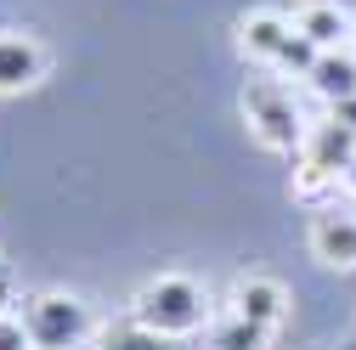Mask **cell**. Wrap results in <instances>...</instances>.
Listing matches in <instances>:
<instances>
[{
    "label": "cell",
    "mask_w": 356,
    "mask_h": 350,
    "mask_svg": "<svg viewBox=\"0 0 356 350\" xmlns=\"http://www.w3.org/2000/svg\"><path fill=\"white\" fill-rule=\"evenodd\" d=\"M130 317H136L142 328L164 333V339H193L215 322V305H209V288L187 272H159L136 288V299H130Z\"/></svg>",
    "instance_id": "obj_1"
},
{
    "label": "cell",
    "mask_w": 356,
    "mask_h": 350,
    "mask_svg": "<svg viewBox=\"0 0 356 350\" xmlns=\"http://www.w3.org/2000/svg\"><path fill=\"white\" fill-rule=\"evenodd\" d=\"M238 113H243L249 136H254L266 153H300V147H305V130H311V124H305L294 91L283 85V74H272V68L249 74L243 91H238Z\"/></svg>",
    "instance_id": "obj_2"
},
{
    "label": "cell",
    "mask_w": 356,
    "mask_h": 350,
    "mask_svg": "<svg viewBox=\"0 0 356 350\" xmlns=\"http://www.w3.org/2000/svg\"><path fill=\"white\" fill-rule=\"evenodd\" d=\"M17 317H23L29 339H34V350H91L97 333H102L97 311L79 294H68V288H34V294H23L17 299Z\"/></svg>",
    "instance_id": "obj_3"
},
{
    "label": "cell",
    "mask_w": 356,
    "mask_h": 350,
    "mask_svg": "<svg viewBox=\"0 0 356 350\" xmlns=\"http://www.w3.org/2000/svg\"><path fill=\"white\" fill-rule=\"evenodd\" d=\"M238 51H243L249 62H260V68L283 74V79H289V74L305 79L311 62H317V46L294 28L289 12H243V17H238Z\"/></svg>",
    "instance_id": "obj_4"
},
{
    "label": "cell",
    "mask_w": 356,
    "mask_h": 350,
    "mask_svg": "<svg viewBox=\"0 0 356 350\" xmlns=\"http://www.w3.org/2000/svg\"><path fill=\"white\" fill-rule=\"evenodd\" d=\"M294 158H300V169H294V198L323 203V198L339 187L345 164L356 158V124H345L339 113L323 119V124H311V130H305V147H300Z\"/></svg>",
    "instance_id": "obj_5"
},
{
    "label": "cell",
    "mask_w": 356,
    "mask_h": 350,
    "mask_svg": "<svg viewBox=\"0 0 356 350\" xmlns=\"http://www.w3.org/2000/svg\"><path fill=\"white\" fill-rule=\"evenodd\" d=\"M305 254L323 272H356V209L339 203H311L305 215Z\"/></svg>",
    "instance_id": "obj_6"
},
{
    "label": "cell",
    "mask_w": 356,
    "mask_h": 350,
    "mask_svg": "<svg viewBox=\"0 0 356 350\" xmlns=\"http://www.w3.org/2000/svg\"><path fill=\"white\" fill-rule=\"evenodd\" d=\"M220 311H238V317H249V322H260V328H283V317H289V288L277 283V277H266V272H243L238 283H232V294H227V305Z\"/></svg>",
    "instance_id": "obj_7"
},
{
    "label": "cell",
    "mask_w": 356,
    "mask_h": 350,
    "mask_svg": "<svg viewBox=\"0 0 356 350\" xmlns=\"http://www.w3.org/2000/svg\"><path fill=\"white\" fill-rule=\"evenodd\" d=\"M46 68H51V57H46V46H40L34 34H23V28L0 34V97L34 91V85L46 79Z\"/></svg>",
    "instance_id": "obj_8"
},
{
    "label": "cell",
    "mask_w": 356,
    "mask_h": 350,
    "mask_svg": "<svg viewBox=\"0 0 356 350\" xmlns=\"http://www.w3.org/2000/svg\"><path fill=\"white\" fill-rule=\"evenodd\" d=\"M294 28H300L317 51H339V46H350L356 17L339 6V0H300V6H294Z\"/></svg>",
    "instance_id": "obj_9"
},
{
    "label": "cell",
    "mask_w": 356,
    "mask_h": 350,
    "mask_svg": "<svg viewBox=\"0 0 356 350\" xmlns=\"http://www.w3.org/2000/svg\"><path fill=\"white\" fill-rule=\"evenodd\" d=\"M305 85H311V91H317L328 108H345V102H356V46L317 51V62H311Z\"/></svg>",
    "instance_id": "obj_10"
},
{
    "label": "cell",
    "mask_w": 356,
    "mask_h": 350,
    "mask_svg": "<svg viewBox=\"0 0 356 350\" xmlns=\"http://www.w3.org/2000/svg\"><path fill=\"white\" fill-rule=\"evenodd\" d=\"M272 344V328H260L238 311H215L209 322V350H266Z\"/></svg>",
    "instance_id": "obj_11"
},
{
    "label": "cell",
    "mask_w": 356,
    "mask_h": 350,
    "mask_svg": "<svg viewBox=\"0 0 356 350\" xmlns=\"http://www.w3.org/2000/svg\"><path fill=\"white\" fill-rule=\"evenodd\" d=\"M91 350H175V339H164V333L142 328L136 317H124V322H108V328L97 333V344H91Z\"/></svg>",
    "instance_id": "obj_12"
},
{
    "label": "cell",
    "mask_w": 356,
    "mask_h": 350,
    "mask_svg": "<svg viewBox=\"0 0 356 350\" xmlns=\"http://www.w3.org/2000/svg\"><path fill=\"white\" fill-rule=\"evenodd\" d=\"M0 350H34V339H29L23 317H17V305H12V311H0Z\"/></svg>",
    "instance_id": "obj_13"
},
{
    "label": "cell",
    "mask_w": 356,
    "mask_h": 350,
    "mask_svg": "<svg viewBox=\"0 0 356 350\" xmlns=\"http://www.w3.org/2000/svg\"><path fill=\"white\" fill-rule=\"evenodd\" d=\"M339 187H345V192H350V198H356V158H350V164H345V175H339Z\"/></svg>",
    "instance_id": "obj_14"
},
{
    "label": "cell",
    "mask_w": 356,
    "mask_h": 350,
    "mask_svg": "<svg viewBox=\"0 0 356 350\" xmlns=\"http://www.w3.org/2000/svg\"><path fill=\"white\" fill-rule=\"evenodd\" d=\"M12 305H17V299H12V283L0 277V311H12Z\"/></svg>",
    "instance_id": "obj_15"
},
{
    "label": "cell",
    "mask_w": 356,
    "mask_h": 350,
    "mask_svg": "<svg viewBox=\"0 0 356 350\" xmlns=\"http://www.w3.org/2000/svg\"><path fill=\"white\" fill-rule=\"evenodd\" d=\"M334 113H339L345 124H356V102H345V108H334Z\"/></svg>",
    "instance_id": "obj_16"
},
{
    "label": "cell",
    "mask_w": 356,
    "mask_h": 350,
    "mask_svg": "<svg viewBox=\"0 0 356 350\" xmlns=\"http://www.w3.org/2000/svg\"><path fill=\"white\" fill-rule=\"evenodd\" d=\"M0 277H6V260H0Z\"/></svg>",
    "instance_id": "obj_17"
},
{
    "label": "cell",
    "mask_w": 356,
    "mask_h": 350,
    "mask_svg": "<svg viewBox=\"0 0 356 350\" xmlns=\"http://www.w3.org/2000/svg\"><path fill=\"white\" fill-rule=\"evenodd\" d=\"M350 46H356V34H350Z\"/></svg>",
    "instance_id": "obj_18"
}]
</instances>
